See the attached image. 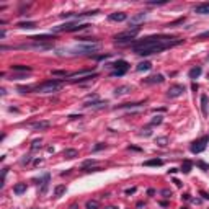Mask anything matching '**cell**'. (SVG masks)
Masks as SVG:
<instances>
[{
  "label": "cell",
  "instance_id": "obj_17",
  "mask_svg": "<svg viewBox=\"0 0 209 209\" xmlns=\"http://www.w3.org/2000/svg\"><path fill=\"white\" fill-rule=\"evenodd\" d=\"M163 162L160 160V158H152V160H146L144 162V165H146V167H160Z\"/></svg>",
  "mask_w": 209,
  "mask_h": 209
},
{
  "label": "cell",
  "instance_id": "obj_2",
  "mask_svg": "<svg viewBox=\"0 0 209 209\" xmlns=\"http://www.w3.org/2000/svg\"><path fill=\"white\" fill-rule=\"evenodd\" d=\"M141 31V26H132V28H129V30L126 31H122V33H118L116 36H114V41L119 42V44H122V42H132V39L137 36V33Z\"/></svg>",
  "mask_w": 209,
  "mask_h": 209
},
{
  "label": "cell",
  "instance_id": "obj_36",
  "mask_svg": "<svg viewBox=\"0 0 209 209\" xmlns=\"http://www.w3.org/2000/svg\"><path fill=\"white\" fill-rule=\"evenodd\" d=\"M105 147H106L105 144H97V146L93 147V150H95V152H98V150H102V149H105Z\"/></svg>",
  "mask_w": 209,
  "mask_h": 209
},
{
  "label": "cell",
  "instance_id": "obj_41",
  "mask_svg": "<svg viewBox=\"0 0 209 209\" xmlns=\"http://www.w3.org/2000/svg\"><path fill=\"white\" fill-rule=\"evenodd\" d=\"M177 172H178L177 168H170V170H168V173H177Z\"/></svg>",
  "mask_w": 209,
  "mask_h": 209
},
{
  "label": "cell",
  "instance_id": "obj_38",
  "mask_svg": "<svg viewBox=\"0 0 209 209\" xmlns=\"http://www.w3.org/2000/svg\"><path fill=\"white\" fill-rule=\"evenodd\" d=\"M78 118H82L80 114H70L69 116V119H78Z\"/></svg>",
  "mask_w": 209,
  "mask_h": 209
},
{
  "label": "cell",
  "instance_id": "obj_5",
  "mask_svg": "<svg viewBox=\"0 0 209 209\" xmlns=\"http://www.w3.org/2000/svg\"><path fill=\"white\" fill-rule=\"evenodd\" d=\"M185 93V87L183 85H173V87H170V90L167 92V95L170 98H178V97H182Z\"/></svg>",
  "mask_w": 209,
  "mask_h": 209
},
{
  "label": "cell",
  "instance_id": "obj_40",
  "mask_svg": "<svg viewBox=\"0 0 209 209\" xmlns=\"http://www.w3.org/2000/svg\"><path fill=\"white\" fill-rule=\"evenodd\" d=\"M126 193H127V194H132V193H136V188H131V190H126Z\"/></svg>",
  "mask_w": 209,
  "mask_h": 209
},
{
  "label": "cell",
  "instance_id": "obj_9",
  "mask_svg": "<svg viewBox=\"0 0 209 209\" xmlns=\"http://www.w3.org/2000/svg\"><path fill=\"white\" fill-rule=\"evenodd\" d=\"M194 13H199V15H209V2L196 5L194 7Z\"/></svg>",
  "mask_w": 209,
  "mask_h": 209
},
{
  "label": "cell",
  "instance_id": "obj_28",
  "mask_svg": "<svg viewBox=\"0 0 209 209\" xmlns=\"http://www.w3.org/2000/svg\"><path fill=\"white\" fill-rule=\"evenodd\" d=\"M149 5H165L167 3V0H147Z\"/></svg>",
  "mask_w": 209,
  "mask_h": 209
},
{
  "label": "cell",
  "instance_id": "obj_23",
  "mask_svg": "<svg viewBox=\"0 0 209 209\" xmlns=\"http://www.w3.org/2000/svg\"><path fill=\"white\" fill-rule=\"evenodd\" d=\"M49 178H51L49 175H44V177H42V180H41V193H42V194H44V193H46V190H47Z\"/></svg>",
  "mask_w": 209,
  "mask_h": 209
},
{
  "label": "cell",
  "instance_id": "obj_21",
  "mask_svg": "<svg viewBox=\"0 0 209 209\" xmlns=\"http://www.w3.org/2000/svg\"><path fill=\"white\" fill-rule=\"evenodd\" d=\"M150 67H152V64L147 62V61H144V62H139V64H137L136 70H137V72H142V70H149Z\"/></svg>",
  "mask_w": 209,
  "mask_h": 209
},
{
  "label": "cell",
  "instance_id": "obj_20",
  "mask_svg": "<svg viewBox=\"0 0 209 209\" xmlns=\"http://www.w3.org/2000/svg\"><path fill=\"white\" fill-rule=\"evenodd\" d=\"M66 190H67V188H66V185H57L56 188H54V196H56V198L62 196V194L66 193Z\"/></svg>",
  "mask_w": 209,
  "mask_h": 209
},
{
  "label": "cell",
  "instance_id": "obj_13",
  "mask_svg": "<svg viewBox=\"0 0 209 209\" xmlns=\"http://www.w3.org/2000/svg\"><path fill=\"white\" fill-rule=\"evenodd\" d=\"M131 92V87L129 85H121V87H118L116 90H114V95L116 97H121V95H126V93Z\"/></svg>",
  "mask_w": 209,
  "mask_h": 209
},
{
  "label": "cell",
  "instance_id": "obj_35",
  "mask_svg": "<svg viewBox=\"0 0 209 209\" xmlns=\"http://www.w3.org/2000/svg\"><path fill=\"white\" fill-rule=\"evenodd\" d=\"M206 38H209V31H206V33H201V34H198V36H196V39H198V41H201V39H206Z\"/></svg>",
  "mask_w": 209,
  "mask_h": 209
},
{
  "label": "cell",
  "instance_id": "obj_24",
  "mask_svg": "<svg viewBox=\"0 0 209 209\" xmlns=\"http://www.w3.org/2000/svg\"><path fill=\"white\" fill-rule=\"evenodd\" d=\"M191 167H193V163H191L190 160H183V163H182V172H183V173H190V172H191Z\"/></svg>",
  "mask_w": 209,
  "mask_h": 209
},
{
  "label": "cell",
  "instance_id": "obj_22",
  "mask_svg": "<svg viewBox=\"0 0 209 209\" xmlns=\"http://www.w3.org/2000/svg\"><path fill=\"white\" fill-rule=\"evenodd\" d=\"M49 126H51V122H49V121H39V122H34V124H33L34 129H47Z\"/></svg>",
  "mask_w": 209,
  "mask_h": 209
},
{
  "label": "cell",
  "instance_id": "obj_44",
  "mask_svg": "<svg viewBox=\"0 0 209 209\" xmlns=\"http://www.w3.org/2000/svg\"><path fill=\"white\" fill-rule=\"evenodd\" d=\"M70 209H77V204H72V206H70Z\"/></svg>",
  "mask_w": 209,
  "mask_h": 209
},
{
  "label": "cell",
  "instance_id": "obj_4",
  "mask_svg": "<svg viewBox=\"0 0 209 209\" xmlns=\"http://www.w3.org/2000/svg\"><path fill=\"white\" fill-rule=\"evenodd\" d=\"M209 142V136H206V137H201V139H198V141H194L193 144H191V152L193 154H199V152H203V150L206 149V144Z\"/></svg>",
  "mask_w": 209,
  "mask_h": 209
},
{
  "label": "cell",
  "instance_id": "obj_42",
  "mask_svg": "<svg viewBox=\"0 0 209 209\" xmlns=\"http://www.w3.org/2000/svg\"><path fill=\"white\" fill-rule=\"evenodd\" d=\"M142 136H150V131H149V129H146V132H142Z\"/></svg>",
  "mask_w": 209,
  "mask_h": 209
},
{
  "label": "cell",
  "instance_id": "obj_15",
  "mask_svg": "<svg viewBox=\"0 0 209 209\" xmlns=\"http://www.w3.org/2000/svg\"><path fill=\"white\" fill-rule=\"evenodd\" d=\"M201 72H203V69L198 66V67H193V69L188 72V75H190V78H193V80H194V78H198V77L201 75Z\"/></svg>",
  "mask_w": 209,
  "mask_h": 209
},
{
  "label": "cell",
  "instance_id": "obj_30",
  "mask_svg": "<svg viewBox=\"0 0 209 209\" xmlns=\"http://www.w3.org/2000/svg\"><path fill=\"white\" fill-rule=\"evenodd\" d=\"M162 121H163L162 116H155L152 121H150V124H152V126H155V124H162Z\"/></svg>",
  "mask_w": 209,
  "mask_h": 209
},
{
  "label": "cell",
  "instance_id": "obj_1",
  "mask_svg": "<svg viewBox=\"0 0 209 209\" xmlns=\"http://www.w3.org/2000/svg\"><path fill=\"white\" fill-rule=\"evenodd\" d=\"M61 88H62V82H61V80H56V78H52V80L42 82L41 85H36L33 90H34V92H38V93H52V92H59Z\"/></svg>",
  "mask_w": 209,
  "mask_h": 209
},
{
  "label": "cell",
  "instance_id": "obj_26",
  "mask_svg": "<svg viewBox=\"0 0 209 209\" xmlns=\"http://www.w3.org/2000/svg\"><path fill=\"white\" fill-rule=\"evenodd\" d=\"M144 18H146V13L142 12V13H139V15H136V17L131 18V23H136V26H139L137 23H139V21H142Z\"/></svg>",
  "mask_w": 209,
  "mask_h": 209
},
{
  "label": "cell",
  "instance_id": "obj_25",
  "mask_svg": "<svg viewBox=\"0 0 209 209\" xmlns=\"http://www.w3.org/2000/svg\"><path fill=\"white\" fill-rule=\"evenodd\" d=\"M18 28H28V30H31V28H36V23L34 21H21V23L17 25Z\"/></svg>",
  "mask_w": 209,
  "mask_h": 209
},
{
  "label": "cell",
  "instance_id": "obj_43",
  "mask_svg": "<svg viewBox=\"0 0 209 209\" xmlns=\"http://www.w3.org/2000/svg\"><path fill=\"white\" fill-rule=\"evenodd\" d=\"M105 209H118V207H114V206H108V207H105Z\"/></svg>",
  "mask_w": 209,
  "mask_h": 209
},
{
  "label": "cell",
  "instance_id": "obj_6",
  "mask_svg": "<svg viewBox=\"0 0 209 209\" xmlns=\"http://www.w3.org/2000/svg\"><path fill=\"white\" fill-rule=\"evenodd\" d=\"M30 39H33L36 44H42V42L52 41L54 39V34H38V36H31Z\"/></svg>",
  "mask_w": 209,
  "mask_h": 209
},
{
  "label": "cell",
  "instance_id": "obj_34",
  "mask_svg": "<svg viewBox=\"0 0 209 209\" xmlns=\"http://www.w3.org/2000/svg\"><path fill=\"white\" fill-rule=\"evenodd\" d=\"M52 75H64V77H69V74L66 70H52Z\"/></svg>",
  "mask_w": 209,
  "mask_h": 209
},
{
  "label": "cell",
  "instance_id": "obj_7",
  "mask_svg": "<svg viewBox=\"0 0 209 209\" xmlns=\"http://www.w3.org/2000/svg\"><path fill=\"white\" fill-rule=\"evenodd\" d=\"M106 67H110V69H114V70H127L129 69V64L126 61H116V62H113V64H106Z\"/></svg>",
  "mask_w": 209,
  "mask_h": 209
},
{
  "label": "cell",
  "instance_id": "obj_10",
  "mask_svg": "<svg viewBox=\"0 0 209 209\" xmlns=\"http://www.w3.org/2000/svg\"><path fill=\"white\" fill-rule=\"evenodd\" d=\"M108 102H93V103H85V108H92V110H102V108H106Z\"/></svg>",
  "mask_w": 209,
  "mask_h": 209
},
{
  "label": "cell",
  "instance_id": "obj_33",
  "mask_svg": "<svg viewBox=\"0 0 209 209\" xmlns=\"http://www.w3.org/2000/svg\"><path fill=\"white\" fill-rule=\"evenodd\" d=\"M87 209H98V203H97V201H88V203H87Z\"/></svg>",
  "mask_w": 209,
  "mask_h": 209
},
{
  "label": "cell",
  "instance_id": "obj_12",
  "mask_svg": "<svg viewBox=\"0 0 209 209\" xmlns=\"http://www.w3.org/2000/svg\"><path fill=\"white\" fill-rule=\"evenodd\" d=\"M10 69L13 72H31L30 66H21V64H13V66H10Z\"/></svg>",
  "mask_w": 209,
  "mask_h": 209
},
{
  "label": "cell",
  "instance_id": "obj_16",
  "mask_svg": "<svg viewBox=\"0 0 209 209\" xmlns=\"http://www.w3.org/2000/svg\"><path fill=\"white\" fill-rule=\"evenodd\" d=\"M201 111H203V116H207V97L201 95Z\"/></svg>",
  "mask_w": 209,
  "mask_h": 209
},
{
  "label": "cell",
  "instance_id": "obj_11",
  "mask_svg": "<svg viewBox=\"0 0 209 209\" xmlns=\"http://www.w3.org/2000/svg\"><path fill=\"white\" fill-rule=\"evenodd\" d=\"M108 18H110L111 21H124V20L127 18V15H126L124 12H114V13H111Z\"/></svg>",
  "mask_w": 209,
  "mask_h": 209
},
{
  "label": "cell",
  "instance_id": "obj_14",
  "mask_svg": "<svg viewBox=\"0 0 209 209\" xmlns=\"http://www.w3.org/2000/svg\"><path fill=\"white\" fill-rule=\"evenodd\" d=\"M97 77V74H92V75H87V77H83V78H72V83H83V82H90L93 80V78Z\"/></svg>",
  "mask_w": 209,
  "mask_h": 209
},
{
  "label": "cell",
  "instance_id": "obj_3",
  "mask_svg": "<svg viewBox=\"0 0 209 209\" xmlns=\"http://www.w3.org/2000/svg\"><path fill=\"white\" fill-rule=\"evenodd\" d=\"M90 25L87 23H66V25H61V26H54L52 31L54 33H61V31H67V33H72V31H80V30H85L88 28Z\"/></svg>",
  "mask_w": 209,
  "mask_h": 209
},
{
  "label": "cell",
  "instance_id": "obj_39",
  "mask_svg": "<svg viewBox=\"0 0 209 209\" xmlns=\"http://www.w3.org/2000/svg\"><path fill=\"white\" fill-rule=\"evenodd\" d=\"M199 194H201V196H203L204 199H209V194H207V193H204V191H201Z\"/></svg>",
  "mask_w": 209,
  "mask_h": 209
},
{
  "label": "cell",
  "instance_id": "obj_18",
  "mask_svg": "<svg viewBox=\"0 0 209 209\" xmlns=\"http://www.w3.org/2000/svg\"><path fill=\"white\" fill-rule=\"evenodd\" d=\"M62 155L66 157V158H75L78 155V150H75V149H66Z\"/></svg>",
  "mask_w": 209,
  "mask_h": 209
},
{
  "label": "cell",
  "instance_id": "obj_8",
  "mask_svg": "<svg viewBox=\"0 0 209 209\" xmlns=\"http://www.w3.org/2000/svg\"><path fill=\"white\" fill-rule=\"evenodd\" d=\"M165 80L163 78V75L162 74H157V75H150V77H147V78H144V83H147V85H150V83H162Z\"/></svg>",
  "mask_w": 209,
  "mask_h": 209
},
{
  "label": "cell",
  "instance_id": "obj_37",
  "mask_svg": "<svg viewBox=\"0 0 209 209\" xmlns=\"http://www.w3.org/2000/svg\"><path fill=\"white\" fill-rule=\"evenodd\" d=\"M162 194H165L167 198H170V196H172V191H168V190H163V191H162Z\"/></svg>",
  "mask_w": 209,
  "mask_h": 209
},
{
  "label": "cell",
  "instance_id": "obj_29",
  "mask_svg": "<svg viewBox=\"0 0 209 209\" xmlns=\"http://www.w3.org/2000/svg\"><path fill=\"white\" fill-rule=\"evenodd\" d=\"M196 165H198L199 168H203L204 172H207V170H209V165H207V163H204L203 160H198V162H196Z\"/></svg>",
  "mask_w": 209,
  "mask_h": 209
},
{
  "label": "cell",
  "instance_id": "obj_32",
  "mask_svg": "<svg viewBox=\"0 0 209 209\" xmlns=\"http://www.w3.org/2000/svg\"><path fill=\"white\" fill-rule=\"evenodd\" d=\"M39 147H41V139L33 141V144H31V150H36V149H39Z\"/></svg>",
  "mask_w": 209,
  "mask_h": 209
},
{
  "label": "cell",
  "instance_id": "obj_19",
  "mask_svg": "<svg viewBox=\"0 0 209 209\" xmlns=\"http://www.w3.org/2000/svg\"><path fill=\"white\" fill-rule=\"evenodd\" d=\"M13 191H15V194H23L26 191V183H17L13 186Z\"/></svg>",
  "mask_w": 209,
  "mask_h": 209
},
{
  "label": "cell",
  "instance_id": "obj_31",
  "mask_svg": "<svg viewBox=\"0 0 209 209\" xmlns=\"http://www.w3.org/2000/svg\"><path fill=\"white\" fill-rule=\"evenodd\" d=\"M126 72H127V70H124V69H122V70H113V72H111V75H114V77H122V75L126 74Z\"/></svg>",
  "mask_w": 209,
  "mask_h": 209
},
{
  "label": "cell",
  "instance_id": "obj_45",
  "mask_svg": "<svg viewBox=\"0 0 209 209\" xmlns=\"http://www.w3.org/2000/svg\"><path fill=\"white\" fill-rule=\"evenodd\" d=\"M182 209H186V207H182Z\"/></svg>",
  "mask_w": 209,
  "mask_h": 209
},
{
  "label": "cell",
  "instance_id": "obj_27",
  "mask_svg": "<svg viewBox=\"0 0 209 209\" xmlns=\"http://www.w3.org/2000/svg\"><path fill=\"white\" fill-rule=\"evenodd\" d=\"M155 142H157V146L165 147V146H167V142H168V139H167V137H157V139H155Z\"/></svg>",
  "mask_w": 209,
  "mask_h": 209
}]
</instances>
